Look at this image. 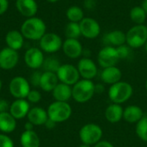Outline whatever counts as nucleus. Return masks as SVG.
<instances>
[{
	"instance_id": "obj_1",
	"label": "nucleus",
	"mask_w": 147,
	"mask_h": 147,
	"mask_svg": "<svg viewBox=\"0 0 147 147\" xmlns=\"http://www.w3.org/2000/svg\"><path fill=\"white\" fill-rule=\"evenodd\" d=\"M20 31L25 39L30 40H40L47 33V25L41 18L33 16L27 18L22 22Z\"/></svg>"
},
{
	"instance_id": "obj_2",
	"label": "nucleus",
	"mask_w": 147,
	"mask_h": 147,
	"mask_svg": "<svg viewBox=\"0 0 147 147\" xmlns=\"http://www.w3.org/2000/svg\"><path fill=\"white\" fill-rule=\"evenodd\" d=\"M94 94L95 84L91 80H79L72 87V98L79 103L90 101L93 97Z\"/></svg>"
},
{
	"instance_id": "obj_3",
	"label": "nucleus",
	"mask_w": 147,
	"mask_h": 147,
	"mask_svg": "<svg viewBox=\"0 0 147 147\" xmlns=\"http://www.w3.org/2000/svg\"><path fill=\"white\" fill-rule=\"evenodd\" d=\"M133 92V87L129 83L120 81L110 86L109 90V97L114 103L121 104L130 99Z\"/></svg>"
},
{
	"instance_id": "obj_4",
	"label": "nucleus",
	"mask_w": 147,
	"mask_h": 147,
	"mask_svg": "<svg viewBox=\"0 0 147 147\" xmlns=\"http://www.w3.org/2000/svg\"><path fill=\"white\" fill-rule=\"evenodd\" d=\"M126 44L132 49L145 46L147 40V27L144 24L134 25L126 33Z\"/></svg>"
},
{
	"instance_id": "obj_5",
	"label": "nucleus",
	"mask_w": 147,
	"mask_h": 147,
	"mask_svg": "<svg viewBox=\"0 0 147 147\" xmlns=\"http://www.w3.org/2000/svg\"><path fill=\"white\" fill-rule=\"evenodd\" d=\"M47 112L50 120L56 123H60L67 121L71 117L72 110L68 102L56 101L49 105Z\"/></svg>"
},
{
	"instance_id": "obj_6",
	"label": "nucleus",
	"mask_w": 147,
	"mask_h": 147,
	"mask_svg": "<svg viewBox=\"0 0 147 147\" xmlns=\"http://www.w3.org/2000/svg\"><path fill=\"white\" fill-rule=\"evenodd\" d=\"M102 137V130L100 126L90 123L84 125L79 131V138L83 144L93 146L98 143Z\"/></svg>"
},
{
	"instance_id": "obj_7",
	"label": "nucleus",
	"mask_w": 147,
	"mask_h": 147,
	"mask_svg": "<svg viewBox=\"0 0 147 147\" xmlns=\"http://www.w3.org/2000/svg\"><path fill=\"white\" fill-rule=\"evenodd\" d=\"M9 90L10 94L16 99L27 98L30 90V84L28 81L21 76L15 77L11 79L9 84Z\"/></svg>"
},
{
	"instance_id": "obj_8",
	"label": "nucleus",
	"mask_w": 147,
	"mask_h": 147,
	"mask_svg": "<svg viewBox=\"0 0 147 147\" xmlns=\"http://www.w3.org/2000/svg\"><path fill=\"white\" fill-rule=\"evenodd\" d=\"M40 41V48L42 52L54 53L62 48L63 40L61 37L55 33H46Z\"/></svg>"
},
{
	"instance_id": "obj_9",
	"label": "nucleus",
	"mask_w": 147,
	"mask_h": 147,
	"mask_svg": "<svg viewBox=\"0 0 147 147\" xmlns=\"http://www.w3.org/2000/svg\"><path fill=\"white\" fill-rule=\"evenodd\" d=\"M120 60L116 48L111 46H104L97 55V62L102 68L115 66Z\"/></svg>"
},
{
	"instance_id": "obj_10",
	"label": "nucleus",
	"mask_w": 147,
	"mask_h": 147,
	"mask_svg": "<svg viewBox=\"0 0 147 147\" xmlns=\"http://www.w3.org/2000/svg\"><path fill=\"white\" fill-rule=\"evenodd\" d=\"M56 74L61 83L70 86L74 85L77 82H78L80 78L78 68L70 64L61 65Z\"/></svg>"
},
{
	"instance_id": "obj_11",
	"label": "nucleus",
	"mask_w": 147,
	"mask_h": 147,
	"mask_svg": "<svg viewBox=\"0 0 147 147\" xmlns=\"http://www.w3.org/2000/svg\"><path fill=\"white\" fill-rule=\"evenodd\" d=\"M81 35L86 39H96L101 33L99 22L92 17H84L80 22Z\"/></svg>"
},
{
	"instance_id": "obj_12",
	"label": "nucleus",
	"mask_w": 147,
	"mask_h": 147,
	"mask_svg": "<svg viewBox=\"0 0 147 147\" xmlns=\"http://www.w3.org/2000/svg\"><path fill=\"white\" fill-rule=\"evenodd\" d=\"M19 61L18 52L8 47L0 50V68L3 70H11L16 66Z\"/></svg>"
},
{
	"instance_id": "obj_13",
	"label": "nucleus",
	"mask_w": 147,
	"mask_h": 147,
	"mask_svg": "<svg viewBox=\"0 0 147 147\" xmlns=\"http://www.w3.org/2000/svg\"><path fill=\"white\" fill-rule=\"evenodd\" d=\"M24 62L31 69H39L44 62V54L39 47H30L24 53Z\"/></svg>"
},
{
	"instance_id": "obj_14",
	"label": "nucleus",
	"mask_w": 147,
	"mask_h": 147,
	"mask_svg": "<svg viewBox=\"0 0 147 147\" xmlns=\"http://www.w3.org/2000/svg\"><path fill=\"white\" fill-rule=\"evenodd\" d=\"M78 70L80 76L84 79L91 80L97 75V66L96 63L90 58H82L78 63Z\"/></svg>"
},
{
	"instance_id": "obj_15",
	"label": "nucleus",
	"mask_w": 147,
	"mask_h": 147,
	"mask_svg": "<svg viewBox=\"0 0 147 147\" xmlns=\"http://www.w3.org/2000/svg\"><path fill=\"white\" fill-rule=\"evenodd\" d=\"M62 50L65 56L70 59H78L83 54V46L77 39H65L63 41Z\"/></svg>"
},
{
	"instance_id": "obj_16",
	"label": "nucleus",
	"mask_w": 147,
	"mask_h": 147,
	"mask_svg": "<svg viewBox=\"0 0 147 147\" xmlns=\"http://www.w3.org/2000/svg\"><path fill=\"white\" fill-rule=\"evenodd\" d=\"M16 8L26 18L35 16L38 11V4L35 0H16Z\"/></svg>"
},
{
	"instance_id": "obj_17",
	"label": "nucleus",
	"mask_w": 147,
	"mask_h": 147,
	"mask_svg": "<svg viewBox=\"0 0 147 147\" xmlns=\"http://www.w3.org/2000/svg\"><path fill=\"white\" fill-rule=\"evenodd\" d=\"M9 110L10 115L16 120H19L28 115L30 110V106L28 102L25 99H16L10 104Z\"/></svg>"
},
{
	"instance_id": "obj_18",
	"label": "nucleus",
	"mask_w": 147,
	"mask_h": 147,
	"mask_svg": "<svg viewBox=\"0 0 147 147\" xmlns=\"http://www.w3.org/2000/svg\"><path fill=\"white\" fill-rule=\"evenodd\" d=\"M126 33L118 29L107 33L102 38V43L104 46H111L114 47L126 44Z\"/></svg>"
},
{
	"instance_id": "obj_19",
	"label": "nucleus",
	"mask_w": 147,
	"mask_h": 147,
	"mask_svg": "<svg viewBox=\"0 0 147 147\" xmlns=\"http://www.w3.org/2000/svg\"><path fill=\"white\" fill-rule=\"evenodd\" d=\"M24 39L25 38L21 33V31L13 29L7 32L5 35V43L8 47L18 51L23 47Z\"/></svg>"
},
{
	"instance_id": "obj_20",
	"label": "nucleus",
	"mask_w": 147,
	"mask_h": 147,
	"mask_svg": "<svg viewBox=\"0 0 147 147\" xmlns=\"http://www.w3.org/2000/svg\"><path fill=\"white\" fill-rule=\"evenodd\" d=\"M122 77L121 71L116 66L103 68L101 72V79L108 84H115L121 81Z\"/></svg>"
},
{
	"instance_id": "obj_21",
	"label": "nucleus",
	"mask_w": 147,
	"mask_h": 147,
	"mask_svg": "<svg viewBox=\"0 0 147 147\" xmlns=\"http://www.w3.org/2000/svg\"><path fill=\"white\" fill-rule=\"evenodd\" d=\"M58 82H59V78L56 73L50 72V71H44L41 74L40 87L41 88L42 90L50 92L54 90V88L59 84Z\"/></svg>"
},
{
	"instance_id": "obj_22",
	"label": "nucleus",
	"mask_w": 147,
	"mask_h": 147,
	"mask_svg": "<svg viewBox=\"0 0 147 147\" xmlns=\"http://www.w3.org/2000/svg\"><path fill=\"white\" fill-rule=\"evenodd\" d=\"M28 121L31 122L34 126L44 125L48 119L47 112L39 107H34L31 109L28 114Z\"/></svg>"
},
{
	"instance_id": "obj_23",
	"label": "nucleus",
	"mask_w": 147,
	"mask_h": 147,
	"mask_svg": "<svg viewBox=\"0 0 147 147\" xmlns=\"http://www.w3.org/2000/svg\"><path fill=\"white\" fill-rule=\"evenodd\" d=\"M53 96L56 101L67 102V101L72 97V88L63 83L58 84L53 90Z\"/></svg>"
},
{
	"instance_id": "obj_24",
	"label": "nucleus",
	"mask_w": 147,
	"mask_h": 147,
	"mask_svg": "<svg viewBox=\"0 0 147 147\" xmlns=\"http://www.w3.org/2000/svg\"><path fill=\"white\" fill-rule=\"evenodd\" d=\"M124 109L121 104L113 103L109 105L105 110V117L110 123H117L123 118Z\"/></svg>"
},
{
	"instance_id": "obj_25",
	"label": "nucleus",
	"mask_w": 147,
	"mask_h": 147,
	"mask_svg": "<svg viewBox=\"0 0 147 147\" xmlns=\"http://www.w3.org/2000/svg\"><path fill=\"white\" fill-rule=\"evenodd\" d=\"M143 116V110L136 105L128 106L123 111V118L129 123H138Z\"/></svg>"
},
{
	"instance_id": "obj_26",
	"label": "nucleus",
	"mask_w": 147,
	"mask_h": 147,
	"mask_svg": "<svg viewBox=\"0 0 147 147\" xmlns=\"http://www.w3.org/2000/svg\"><path fill=\"white\" fill-rule=\"evenodd\" d=\"M16 119L10 115V113L4 112L0 113V131L5 134L13 132L16 129Z\"/></svg>"
},
{
	"instance_id": "obj_27",
	"label": "nucleus",
	"mask_w": 147,
	"mask_h": 147,
	"mask_svg": "<svg viewBox=\"0 0 147 147\" xmlns=\"http://www.w3.org/2000/svg\"><path fill=\"white\" fill-rule=\"evenodd\" d=\"M21 145L22 147H40V141L37 134L33 131H24L21 135Z\"/></svg>"
},
{
	"instance_id": "obj_28",
	"label": "nucleus",
	"mask_w": 147,
	"mask_h": 147,
	"mask_svg": "<svg viewBox=\"0 0 147 147\" xmlns=\"http://www.w3.org/2000/svg\"><path fill=\"white\" fill-rule=\"evenodd\" d=\"M65 16L69 22L79 23L84 18V13L81 7L77 5L70 6L65 12Z\"/></svg>"
},
{
	"instance_id": "obj_29",
	"label": "nucleus",
	"mask_w": 147,
	"mask_h": 147,
	"mask_svg": "<svg viewBox=\"0 0 147 147\" xmlns=\"http://www.w3.org/2000/svg\"><path fill=\"white\" fill-rule=\"evenodd\" d=\"M129 16L131 21L134 23H135V25H139V24H144V22L146 20L147 15L144 9L140 5V6L133 7L130 10Z\"/></svg>"
},
{
	"instance_id": "obj_30",
	"label": "nucleus",
	"mask_w": 147,
	"mask_h": 147,
	"mask_svg": "<svg viewBox=\"0 0 147 147\" xmlns=\"http://www.w3.org/2000/svg\"><path fill=\"white\" fill-rule=\"evenodd\" d=\"M65 35L66 39H77L81 35V30H80V26L79 23L78 22H69L65 28Z\"/></svg>"
},
{
	"instance_id": "obj_31",
	"label": "nucleus",
	"mask_w": 147,
	"mask_h": 147,
	"mask_svg": "<svg viewBox=\"0 0 147 147\" xmlns=\"http://www.w3.org/2000/svg\"><path fill=\"white\" fill-rule=\"evenodd\" d=\"M61 64L58 59L55 57H48L44 59V62L42 64V68L45 71H50L57 73L58 70L59 69Z\"/></svg>"
},
{
	"instance_id": "obj_32",
	"label": "nucleus",
	"mask_w": 147,
	"mask_h": 147,
	"mask_svg": "<svg viewBox=\"0 0 147 147\" xmlns=\"http://www.w3.org/2000/svg\"><path fill=\"white\" fill-rule=\"evenodd\" d=\"M136 134L140 140L147 142V116H143V118L137 123Z\"/></svg>"
},
{
	"instance_id": "obj_33",
	"label": "nucleus",
	"mask_w": 147,
	"mask_h": 147,
	"mask_svg": "<svg viewBox=\"0 0 147 147\" xmlns=\"http://www.w3.org/2000/svg\"><path fill=\"white\" fill-rule=\"evenodd\" d=\"M116 48V51L118 53L120 59H128L132 53V48L127 46V44H123L121 46H119Z\"/></svg>"
},
{
	"instance_id": "obj_34",
	"label": "nucleus",
	"mask_w": 147,
	"mask_h": 147,
	"mask_svg": "<svg viewBox=\"0 0 147 147\" xmlns=\"http://www.w3.org/2000/svg\"><path fill=\"white\" fill-rule=\"evenodd\" d=\"M28 100L30 102H33V103H37L40 101L41 99V95L40 93L36 90H32L29 91L28 96H27Z\"/></svg>"
},
{
	"instance_id": "obj_35",
	"label": "nucleus",
	"mask_w": 147,
	"mask_h": 147,
	"mask_svg": "<svg viewBox=\"0 0 147 147\" xmlns=\"http://www.w3.org/2000/svg\"><path fill=\"white\" fill-rule=\"evenodd\" d=\"M41 72L39 71H34L31 76H30V84L34 86V87H40V78H41Z\"/></svg>"
},
{
	"instance_id": "obj_36",
	"label": "nucleus",
	"mask_w": 147,
	"mask_h": 147,
	"mask_svg": "<svg viewBox=\"0 0 147 147\" xmlns=\"http://www.w3.org/2000/svg\"><path fill=\"white\" fill-rule=\"evenodd\" d=\"M0 147H14V143L9 136L0 134Z\"/></svg>"
},
{
	"instance_id": "obj_37",
	"label": "nucleus",
	"mask_w": 147,
	"mask_h": 147,
	"mask_svg": "<svg viewBox=\"0 0 147 147\" xmlns=\"http://www.w3.org/2000/svg\"><path fill=\"white\" fill-rule=\"evenodd\" d=\"M9 6V0H0V16H3L7 12Z\"/></svg>"
},
{
	"instance_id": "obj_38",
	"label": "nucleus",
	"mask_w": 147,
	"mask_h": 147,
	"mask_svg": "<svg viewBox=\"0 0 147 147\" xmlns=\"http://www.w3.org/2000/svg\"><path fill=\"white\" fill-rule=\"evenodd\" d=\"M9 102L3 99V98H0V113H4V112H7L8 109H9Z\"/></svg>"
},
{
	"instance_id": "obj_39",
	"label": "nucleus",
	"mask_w": 147,
	"mask_h": 147,
	"mask_svg": "<svg viewBox=\"0 0 147 147\" xmlns=\"http://www.w3.org/2000/svg\"><path fill=\"white\" fill-rule=\"evenodd\" d=\"M84 8L89 9V10H91L95 8V0H84Z\"/></svg>"
},
{
	"instance_id": "obj_40",
	"label": "nucleus",
	"mask_w": 147,
	"mask_h": 147,
	"mask_svg": "<svg viewBox=\"0 0 147 147\" xmlns=\"http://www.w3.org/2000/svg\"><path fill=\"white\" fill-rule=\"evenodd\" d=\"M94 147H114V146L107 140H100Z\"/></svg>"
},
{
	"instance_id": "obj_41",
	"label": "nucleus",
	"mask_w": 147,
	"mask_h": 147,
	"mask_svg": "<svg viewBox=\"0 0 147 147\" xmlns=\"http://www.w3.org/2000/svg\"><path fill=\"white\" fill-rule=\"evenodd\" d=\"M44 125L46 126V127H47V128H48V129H52V128H53V127H55L56 122H54L53 121H52V120H50V119L48 118V119H47V121H46V123H45Z\"/></svg>"
},
{
	"instance_id": "obj_42",
	"label": "nucleus",
	"mask_w": 147,
	"mask_h": 147,
	"mask_svg": "<svg viewBox=\"0 0 147 147\" xmlns=\"http://www.w3.org/2000/svg\"><path fill=\"white\" fill-rule=\"evenodd\" d=\"M104 90V87L102 84H96L95 85V93H102Z\"/></svg>"
},
{
	"instance_id": "obj_43",
	"label": "nucleus",
	"mask_w": 147,
	"mask_h": 147,
	"mask_svg": "<svg viewBox=\"0 0 147 147\" xmlns=\"http://www.w3.org/2000/svg\"><path fill=\"white\" fill-rule=\"evenodd\" d=\"M33 127H34V125H33L31 122H29V121H28V122L25 123V125H24V129H25V131H33Z\"/></svg>"
},
{
	"instance_id": "obj_44",
	"label": "nucleus",
	"mask_w": 147,
	"mask_h": 147,
	"mask_svg": "<svg viewBox=\"0 0 147 147\" xmlns=\"http://www.w3.org/2000/svg\"><path fill=\"white\" fill-rule=\"evenodd\" d=\"M141 7L144 9V10L146 11V13L147 15V0H143V1H142Z\"/></svg>"
},
{
	"instance_id": "obj_45",
	"label": "nucleus",
	"mask_w": 147,
	"mask_h": 147,
	"mask_svg": "<svg viewBox=\"0 0 147 147\" xmlns=\"http://www.w3.org/2000/svg\"><path fill=\"white\" fill-rule=\"evenodd\" d=\"M47 2H49V3H57V2H59V0H47Z\"/></svg>"
},
{
	"instance_id": "obj_46",
	"label": "nucleus",
	"mask_w": 147,
	"mask_h": 147,
	"mask_svg": "<svg viewBox=\"0 0 147 147\" xmlns=\"http://www.w3.org/2000/svg\"><path fill=\"white\" fill-rule=\"evenodd\" d=\"M79 147H91V146H89V145H86V144H82Z\"/></svg>"
},
{
	"instance_id": "obj_47",
	"label": "nucleus",
	"mask_w": 147,
	"mask_h": 147,
	"mask_svg": "<svg viewBox=\"0 0 147 147\" xmlns=\"http://www.w3.org/2000/svg\"><path fill=\"white\" fill-rule=\"evenodd\" d=\"M144 47H145L146 52V53H147V40H146V44H145V46H144Z\"/></svg>"
},
{
	"instance_id": "obj_48",
	"label": "nucleus",
	"mask_w": 147,
	"mask_h": 147,
	"mask_svg": "<svg viewBox=\"0 0 147 147\" xmlns=\"http://www.w3.org/2000/svg\"><path fill=\"white\" fill-rule=\"evenodd\" d=\"M2 85H3V84H2V81H1V79H0V90H1V89H2Z\"/></svg>"
},
{
	"instance_id": "obj_49",
	"label": "nucleus",
	"mask_w": 147,
	"mask_h": 147,
	"mask_svg": "<svg viewBox=\"0 0 147 147\" xmlns=\"http://www.w3.org/2000/svg\"><path fill=\"white\" fill-rule=\"evenodd\" d=\"M146 90H147V80H146Z\"/></svg>"
}]
</instances>
